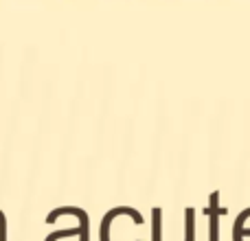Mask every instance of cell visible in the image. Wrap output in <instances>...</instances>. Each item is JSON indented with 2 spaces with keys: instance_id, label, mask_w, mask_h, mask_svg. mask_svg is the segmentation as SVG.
<instances>
[{
  "instance_id": "obj_1",
  "label": "cell",
  "mask_w": 250,
  "mask_h": 241,
  "mask_svg": "<svg viewBox=\"0 0 250 241\" xmlns=\"http://www.w3.org/2000/svg\"><path fill=\"white\" fill-rule=\"evenodd\" d=\"M250 237V226L244 221V217H237L233 226V241H246Z\"/></svg>"
}]
</instances>
